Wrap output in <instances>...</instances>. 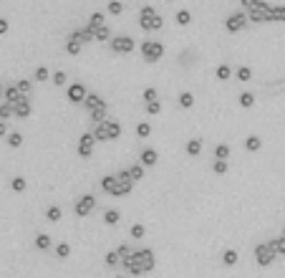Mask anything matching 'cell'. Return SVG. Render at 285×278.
Masks as SVG:
<instances>
[{
    "label": "cell",
    "mask_w": 285,
    "mask_h": 278,
    "mask_svg": "<svg viewBox=\"0 0 285 278\" xmlns=\"http://www.w3.org/2000/svg\"><path fill=\"white\" fill-rule=\"evenodd\" d=\"M157 266V256L152 248H142V251H134L126 260H122V268L131 276H144V273H152Z\"/></svg>",
    "instance_id": "1"
},
{
    "label": "cell",
    "mask_w": 285,
    "mask_h": 278,
    "mask_svg": "<svg viewBox=\"0 0 285 278\" xmlns=\"http://www.w3.org/2000/svg\"><path fill=\"white\" fill-rule=\"evenodd\" d=\"M94 137L96 142H114L122 137V124H119L116 119H106V122H101L94 127Z\"/></svg>",
    "instance_id": "2"
},
{
    "label": "cell",
    "mask_w": 285,
    "mask_h": 278,
    "mask_svg": "<svg viewBox=\"0 0 285 278\" xmlns=\"http://www.w3.org/2000/svg\"><path fill=\"white\" fill-rule=\"evenodd\" d=\"M139 25H142V31H162L164 18L159 16L152 5H144L142 13H139Z\"/></svg>",
    "instance_id": "3"
},
{
    "label": "cell",
    "mask_w": 285,
    "mask_h": 278,
    "mask_svg": "<svg viewBox=\"0 0 285 278\" xmlns=\"http://www.w3.org/2000/svg\"><path fill=\"white\" fill-rule=\"evenodd\" d=\"M270 13H273V5H267L265 0H258L250 10H245V16L250 23L260 25V23H270Z\"/></svg>",
    "instance_id": "4"
},
{
    "label": "cell",
    "mask_w": 285,
    "mask_h": 278,
    "mask_svg": "<svg viewBox=\"0 0 285 278\" xmlns=\"http://www.w3.org/2000/svg\"><path fill=\"white\" fill-rule=\"evenodd\" d=\"M131 190H134V180H131L129 170L116 172V182H114V192H111V197H126V195H131Z\"/></svg>",
    "instance_id": "5"
},
{
    "label": "cell",
    "mask_w": 285,
    "mask_h": 278,
    "mask_svg": "<svg viewBox=\"0 0 285 278\" xmlns=\"http://www.w3.org/2000/svg\"><path fill=\"white\" fill-rule=\"evenodd\" d=\"M275 258H278V253H275L273 243H258L255 245V263H258L260 268H267Z\"/></svg>",
    "instance_id": "6"
},
{
    "label": "cell",
    "mask_w": 285,
    "mask_h": 278,
    "mask_svg": "<svg viewBox=\"0 0 285 278\" xmlns=\"http://www.w3.org/2000/svg\"><path fill=\"white\" fill-rule=\"evenodd\" d=\"M162 56H164V46L159 41H144L142 43V58L146 64H157L162 61Z\"/></svg>",
    "instance_id": "7"
},
{
    "label": "cell",
    "mask_w": 285,
    "mask_h": 278,
    "mask_svg": "<svg viewBox=\"0 0 285 278\" xmlns=\"http://www.w3.org/2000/svg\"><path fill=\"white\" fill-rule=\"evenodd\" d=\"M109 46H111V53H131L137 48V41L131 36H116V38H111Z\"/></svg>",
    "instance_id": "8"
},
{
    "label": "cell",
    "mask_w": 285,
    "mask_h": 278,
    "mask_svg": "<svg viewBox=\"0 0 285 278\" xmlns=\"http://www.w3.org/2000/svg\"><path fill=\"white\" fill-rule=\"evenodd\" d=\"M73 210H76L79 217H88L96 210V197L94 195H81V200L76 202V208H73Z\"/></svg>",
    "instance_id": "9"
},
{
    "label": "cell",
    "mask_w": 285,
    "mask_h": 278,
    "mask_svg": "<svg viewBox=\"0 0 285 278\" xmlns=\"http://www.w3.org/2000/svg\"><path fill=\"white\" fill-rule=\"evenodd\" d=\"M94 147H96V137H94V131H86V134H81L79 139V154L83 159H88L94 154Z\"/></svg>",
    "instance_id": "10"
},
{
    "label": "cell",
    "mask_w": 285,
    "mask_h": 278,
    "mask_svg": "<svg viewBox=\"0 0 285 278\" xmlns=\"http://www.w3.org/2000/svg\"><path fill=\"white\" fill-rule=\"evenodd\" d=\"M247 23H250V21H247L245 13H232V16L224 21V28H227V33H240Z\"/></svg>",
    "instance_id": "11"
},
{
    "label": "cell",
    "mask_w": 285,
    "mask_h": 278,
    "mask_svg": "<svg viewBox=\"0 0 285 278\" xmlns=\"http://www.w3.org/2000/svg\"><path fill=\"white\" fill-rule=\"evenodd\" d=\"M66 96H68L71 104H83L86 96H88V91H86V86H83V84H71V86H68V91H66Z\"/></svg>",
    "instance_id": "12"
},
{
    "label": "cell",
    "mask_w": 285,
    "mask_h": 278,
    "mask_svg": "<svg viewBox=\"0 0 285 278\" xmlns=\"http://www.w3.org/2000/svg\"><path fill=\"white\" fill-rule=\"evenodd\" d=\"M83 107L88 109V114H94V111H106L109 107H106V101L101 99V94H91L88 91V96H86V101H83Z\"/></svg>",
    "instance_id": "13"
},
{
    "label": "cell",
    "mask_w": 285,
    "mask_h": 278,
    "mask_svg": "<svg viewBox=\"0 0 285 278\" xmlns=\"http://www.w3.org/2000/svg\"><path fill=\"white\" fill-rule=\"evenodd\" d=\"M31 111H33V107H31V99H28L25 94L16 101V104H13V114H16L18 119H28V116H31Z\"/></svg>",
    "instance_id": "14"
},
{
    "label": "cell",
    "mask_w": 285,
    "mask_h": 278,
    "mask_svg": "<svg viewBox=\"0 0 285 278\" xmlns=\"http://www.w3.org/2000/svg\"><path fill=\"white\" fill-rule=\"evenodd\" d=\"M68 38H73V41H79L81 43V46H83V43H91V41H96L94 38V31H91V28H88V25H83V28H79V31H73Z\"/></svg>",
    "instance_id": "15"
},
{
    "label": "cell",
    "mask_w": 285,
    "mask_h": 278,
    "mask_svg": "<svg viewBox=\"0 0 285 278\" xmlns=\"http://www.w3.org/2000/svg\"><path fill=\"white\" fill-rule=\"evenodd\" d=\"M157 162H159V154H157V150H152V147L142 150V154H139V165H144V167H154Z\"/></svg>",
    "instance_id": "16"
},
{
    "label": "cell",
    "mask_w": 285,
    "mask_h": 278,
    "mask_svg": "<svg viewBox=\"0 0 285 278\" xmlns=\"http://www.w3.org/2000/svg\"><path fill=\"white\" fill-rule=\"evenodd\" d=\"M101 25H106V13H91V18H88V28H91V31H99Z\"/></svg>",
    "instance_id": "17"
},
{
    "label": "cell",
    "mask_w": 285,
    "mask_h": 278,
    "mask_svg": "<svg viewBox=\"0 0 285 278\" xmlns=\"http://www.w3.org/2000/svg\"><path fill=\"white\" fill-rule=\"evenodd\" d=\"M3 96H5V104H16V101L23 96L20 91H18V86L16 84H13V86H8V89L3 91Z\"/></svg>",
    "instance_id": "18"
},
{
    "label": "cell",
    "mask_w": 285,
    "mask_h": 278,
    "mask_svg": "<svg viewBox=\"0 0 285 278\" xmlns=\"http://www.w3.org/2000/svg\"><path fill=\"white\" fill-rule=\"evenodd\" d=\"M51 245H53L51 235H46V233H38V235H36V248H38V251H48Z\"/></svg>",
    "instance_id": "19"
},
{
    "label": "cell",
    "mask_w": 285,
    "mask_h": 278,
    "mask_svg": "<svg viewBox=\"0 0 285 278\" xmlns=\"http://www.w3.org/2000/svg\"><path fill=\"white\" fill-rule=\"evenodd\" d=\"M260 147H263V139H260L258 134H250V137L245 139V150H247V152H258Z\"/></svg>",
    "instance_id": "20"
},
{
    "label": "cell",
    "mask_w": 285,
    "mask_h": 278,
    "mask_svg": "<svg viewBox=\"0 0 285 278\" xmlns=\"http://www.w3.org/2000/svg\"><path fill=\"white\" fill-rule=\"evenodd\" d=\"M187 154L189 157H200L202 154V139H189L187 142Z\"/></svg>",
    "instance_id": "21"
},
{
    "label": "cell",
    "mask_w": 285,
    "mask_h": 278,
    "mask_svg": "<svg viewBox=\"0 0 285 278\" xmlns=\"http://www.w3.org/2000/svg\"><path fill=\"white\" fill-rule=\"evenodd\" d=\"M237 101H240V107H243V109H252L255 107V94L252 91H243Z\"/></svg>",
    "instance_id": "22"
},
{
    "label": "cell",
    "mask_w": 285,
    "mask_h": 278,
    "mask_svg": "<svg viewBox=\"0 0 285 278\" xmlns=\"http://www.w3.org/2000/svg\"><path fill=\"white\" fill-rule=\"evenodd\" d=\"M114 182H116V174H106V177H101V190L106 195L114 192Z\"/></svg>",
    "instance_id": "23"
},
{
    "label": "cell",
    "mask_w": 285,
    "mask_h": 278,
    "mask_svg": "<svg viewBox=\"0 0 285 278\" xmlns=\"http://www.w3.org/2000/svg\"><path fill=\"white\" fill-rule=\"evenodd\" d=\"M25 187H28V182H25V177H20V174L10 180V190H13V192H25Z\"/></svg>",
    "instance_id": "24"
},
{
    "label": "cell",
    "mask_w": 285,
    "mask_h": 278,
    "mask_svg": "<svg viewBox=\"0 0 285 278\" xmlns=\"http://www.w3.org/2000/svg\"><path fill=\"white\" fill-rule=\"evenodd\" d=\"M237 260H240V256H237V251H232V248L222 253V266H235Z\"/></svg>",
    "instance_id": "25"
},
{
    "label": "cell",
    "mask_w": 285,
    "mask_h": 278,
    "mask_svg": "<svg viewBox=\"0 0 285 278\" xmlns=\"http://www.w3.org/2000/svg\"><path fill=\"white\" fill-rule=\"evenodd\" d=\"M20 144H23V134H20V131H10V134H8V147L18 150Z\"/></svg>",
    "instance_id": "26"
},
{
    "label": "cell",
    "mask_w": 285,
    "mask_h": 278,
    "mask_svg": "<svg viewBox=\"0 0 285 278\" xmlns=\"http://www.w3.org/2000/svg\"><path fill=\"white\" fill-rule=\"evenodd\" d=\"M179 107H182V109H192L194 107V94H189V91L179 94Z\"/></svg>",
    "instance_id": "27"
},
{
    "label": "cell",
    "mask_w": 285,
    "mask_h": 278,
    "mask_svg": "<svg viewBox=\"0 0 285 278\" xmlns=\"http://www.w3.org/2000/svg\"><path fill=\"white\" fill-rule=\"evenodd\" d=\"M103 263H106V268H119V266H122V258H119V253H116V251H111V253H106Z\"/></svg>",
    "instance_id": "28"
},
{
    "label": "cell",
    "mask_w": 285,
    "mask_h": 278,
    "mask_svg": "<svg viewBox=\"0 0 285 278\" xmlns=\"http://www.w3.org/2000/svg\"><path fill=\"white\" fill-rule=\"evenodd\" d=\"M119 220H122V213H119V210H106V213H103V223H106V225H116Z\"/></svg>",
    "instance_id": "29"
},
{
    "label": "cell",
    "mask_w": 285,
    "mask_h": 278,
    "mask_svg": "<svg viewBox=\"0 0 285 278\" xmlns=\"http://www.w3.org/2000/svg\"><path fill=\"white\" fill-rule=\"evenodd\" d=\"M61 208H58V205H51V208L46 210V220H51V223H58V220H61Z\"/></svg>",
    "instance_id": "30"
},
{
    "label": "cell",
    "mask_w": 285,
    "mask_h": 278,
    "mask_svg": "<svg viewBox=\"0 0 285 278\" xmlns=\"http://www.w3.org/2000/svg\"><path fill=\"white\" fill-rule=\"evenodd\" d=\"M129 235H131L134 240H142V238L146 235V228H144L142 223H134V225H131V230H129Z\"/></svg>",
    "instance_id": "31"
},
{
    "label": "cell",
    "mask_w": 285,
    "mask_h": 278,
    "mask_svg": "<svg viewBox=\"0 0 285 278\" xmlns=\"http://www.w3.org/2000/svg\"><path fill=\"white\" fill-rule=\"evenodd\" d=\"M270 21H275V23H285V5H273Z\"/></svg>",
    "instance_id": "32"
},
{
    "label": "cell",
    "mask_w": 285,
    "mask_h": 278,
    "mask_svg": "<svg viewBox=\"0 0 285 278\" xmlns=\"http://www.w3.org/2000/svg\"><path fill=\"white\" fill-rule=\"evenodd\" d=\"M235 79H237V81H250V79H252V68H250V66H240V68L235 71Z\"/></svg>",
    "instance_id": "33"
},
{
    "label": "cell",
    "mask_w": 285,
    "mask_h": 278,
    "mask_svg": "<svg viewBox=\"0 0 285 278\" xmlns=\"http://www.w3.org/2000/svg\"><path fill=\"white\" fill-rule=\"evenodd\" d=\"M157 96H159V91L154 89V86H146V89L142 91V99L146 101V104H152V101H159Z\"/></svg>",
    "instance_id": "34"
},
{
    "label": "cell",
    "mask_w": 285,
    "mask_h": 278,
    "mask_svg": "<svg viewBox=\"0 0 285 278\" xmlns=\"http://www.w3.org/2000/svg\"><path fill=\"white\" fill-rule=\"evenodd\" d=\"M174 21H177V25H189L192 23V13L189 10H177Z\"/></svg>",
    "instance_id": "35"
},
{
    "label": "cell",
    "mask_w": 285,
    "mask_h": 278,
    "mask_svg": "<svg viewBox=\"0 0 285 278\" xmlns=\"http://www.w3.org/2000/svg\"><path fill=\"white\" fill-rule=\"evenodd\" d=\"M215 76H217L220 81H227V79L232 76V68H230L227 64H222V66H217V71H215Z\"/></svg>",
    "instance_id": "36"
},
{
    "label": "cell",
    "mask_w": 285,
    "mask_h": 278,
    "mask_svg": "<svg viewBox=\"0 0 285 278\" xmlns=\"http://www.w3.org/2000/svg\"><path fill=\"white\" fill-rule=\"evenodd\" d=\"M51 76H53V74H51V71H48L46 66H38V68H36V74H33V79H36V81H41V84H43V81H48Z\"/></svg>",
    "instance_id": "37"
},
{
    "label": "cell",
    "mask_w": 285,
    "mask_h": 278,
    "mask_svg": "<svg viewBox=\"0 0 285 278\" xmlns=\"http://www.w3.org/2000/svg\"><path fill=\"white\" fill-rule=\"evenodd\" d=\"M94 38L96 41H111V28L109 25H101L99 31H94Z\"/></svg>",
    "instance_id": "38"
},
{
    "label": "cell",
    "mask_w": 285,
    "mask_h": 278,
    "mask_svg": "<svg viewBox=\"0 0 285 278\" xmlns=\"http://www.w3.org/2000/svg\"><path fill=\"white\" fill-rule=\"evenodd\" d=\"M230 144H217V147H215V159H227L230 157Z\"/></svg>",
    "instance_id": "39"
},
{
    "label": "cell",
    "mask_w": 285,
    "mask_h": 278,
    "mask_svg": "<svg viewBox=\"0 0 285 278\" xmlns=\"http://www.w3.org/2000/svg\"><path fill=\"white\" fill-rule=\"evenodd\" d=\"M227 159H215V162H212V172L215 174H227Z\"/></svg>",
    "instance_id": "40"
},
{
    "label": "cell",
    "mask_w": 285,
    "mask_h": 278,
    "mask_svg": "<svg viewBox=\"0 0 285 278\" xmlns=\"http://www.w3.org/2000/svg\"><path fill=\"white\" fill-rule=\"evenodd\" d=\"M66 53L79 56V53H81V43H79V41H73V38H68V41H66Z\"/></svg>",
    "instance_id": "41"
},
{
    "label": "cell",
    "mask_w": 285,
    "mask_h": 278,
    "mask_svg": "<svg viewBox=\"0 0 285 278\" xmlns=\"http://www.w3.org/2000/svg\"><path fill=\"white\" fill-rule=\"evenodd\" d=\"M144 170H146L144 165H134V167H129V174H131V180H134V182H139V180L144 177Z\"/></svg>",
    "instance_id": "42"
},
{
    "label": "cell",
    "mask_w": 285,
    "mask_h": 278,
    "mask_svg": "<svg viewBox=\"0 0 285 278\" xmlns=\"http://www.w3.org/2000/svg\"><path fill=\"white\" fill-rule=\"evenodd\" d=\"M56 256L61 258V260H66V258L71 256V245H68V243H58V245H56Z\"/></svg>",
    "instance_id": "43"
},
{
    "label": "cell",
    "mask_w": 285,
    "mask_h": 278,
    "mask_svg": "<svg viewBox=\"0 0 285 278\" xmlns=\"http://www.w3.org/2000/svg\"><path fill=\"white\" fill-rule=\"evenodd\" d=\"M137 134H139L142 139H146L149 134H152V124H149V122H139V124H137Z\"/></svg>",
    "instance_id": "44"
},
{
    "label": "cell",
    "mask_w": 285,
    "mask_h": 278,
    "mask_svg": "<svg viewBox=\"0 0 285 278\" xmlns=\"http://www.w3.org/2000/svg\"><path fill=\"white\" fill-rule=\"evenodd\" d=\"M16 86H18V91H20V94L28 96V94H31V89H33V81H31V79H20Z\"/></svg>",
    "instance_id": "45"
},
{
    "label": "cell",
    "mask_w": 285,
    "mask_h": 278,
    "mask_svg": "<svg viewBox=\"0 0 285 278\" xmlns=\"http://www.w3.org/2000/svg\"><path fill=\"white\" fill-rule=\"evenodd\" d=\"M10 116H16L13 114V104H0V122L10 119Z\"/></svg>",
    "instance_id": "46"
},
{
    "label": "cell",
    "mask_w": 285,
    "mask_h": 278,
    "mask_svg": "<svg viewBox=\"0 0 285 278\" xmlns=\"http://www.w3.org/2000/svg\"><path fill=\"white\" fill-rule=\"evenodd\" d=\"M66 79H68V74H63V71H56V74L51 76V81H53V86H58V89H61V86L66 84Z\"/></svg>",
    "instance_id": "47"
},
{
    "label": "cell",
    "mask_w": 285,
    "mask_h": 278,
    "mask_svg": "<svg viewBox=\"0 0 285 278\" xmlns=\"http://www.w3.org/2000/svg\"><path fill=\"white\" fill-rule=\"evenodd\" d=\"M116 253H119V258H122V260H126L134 251H131V245H129V243H122V245L116 248Z\"/></svg>",
    "instance_id": "48"
},
{
    "label": "cell",
    "mask_w": 285,
    "mask_h": 278,
    "mask_svg": "<svg viewBox=\"0 0 285 278\" xmlns=\"http://www.w3.org/2000/svg\"><path fill=\"white\" fill-rule=\"evenodd\" d=\"M273 243V248H275V253L278 256H285V235H280V238H275V240H270Z\"/></svg>",
    "instance_id": "49"
},
{
    "label": "cell",
    "mask_w": 285,
    "mask_h": 278,
    "mask_svg": "<svg viewBox=\"0 0 285 278\" xmlns=\"http://www.w3.org/2000/svg\"><path fill=\"white\" fill-rule=\"evenodd\" d=\"M88 116H91V122H94V127H96V124H101V122H106V119H109V116H106V111H94V114H88Z\"/></svg>",
    "instance_id": "50"
},
{
    "label": "cell",
    "mask_w": 285,
    "mask_h": 278,
    "mask_svg": "<svg viewBox=\"0 0 285 278\" xmlns=\"http://www.w3.org/2000/svg\"><path fill=\"white\" fill-rule=\"evenodd\" d=\"M122 3H119V0H111V3H109V13H111V16H122Z\"/></svg>",
    "instance_id": "51"
},
{
    "label": "cell",
    "mask_w": 285,
    "mask_h": 278,
    "mask_svg": "<svg viewBox=\"0 0 285 278\" xmlns=\"http://www.w3.org/2000/svg\"><path fill=\"white\" fill-rule=\"evenodd\" d=\"M162 111V101H152V104H146V114H159Z\"/></svg>",
    "instance_id": "52"
},
{
    "label": "cell",
    "mask_w": 285,
    "mask_h": 278,
    "mask_svg": "<svg viewBox=\"0 0 285 278\" xmlns=\"http://www.w3.org/2000/svg\"><path fill=\"white\" fill-rule=\"evenodd\" d=\"M3 33H8V21L0 18V36H3Z\"/></svg>",
    "instance_id": "53"
},
{
    "label": "cell",
    "mask_w": 285,
    "mask_h": 278,
    "mask_svg": "<svg viewBox=\"0 0 285 278\" xmlns=\"http://www.w3.org/2000/svg\"><path fill=\"white\" fill-rule=\"evenodd\" d=\"M10 131H8V124L5 122H0V137H8Z\"/></svg>",
    "instance_id": "54"
},
{
    "label": "cell",
    "mask_w": 285,
    "mask_h": 278,
    "mask_svg": "<svg viewBox=\"0 0 285 278\" xmlns=\"http://www.w3.org/2000/svg\"><path fill=\"white\" fill-rule=\"evenodd\" d=\"M240 3H243V8H245V10H250L255 3H258V0H240Z\"/></svg>",
    "instance_id": "55"
},
{
    "label": "cell",
    "mask_w": 285,
    "mask_h": 278,
    "mask_svg": "<svg viewBox=\"0 0 285 278\" xmlns=\"http://www.w3.org/2000/svg\"><path fill=\"white\" fill-rule=\"evenodd\" d=\"M114 278H124V276H114Z\"/></svg>",
    "instance_id": "56"
},
{
    "label": "cell",
    "mask_w": 285,
    "mask_h": 278,
    "mask_svg": "<svg viewBox=\"0 0 285 278\" xmlns=\"http://www.w3.org/2000/svg\"><path fill=\"white\" fill-rule=\"evenodd\" d=\"M283 235H285V228H283Z\"/></svg>",
    "instance_id": "57"
}]
</instances>
